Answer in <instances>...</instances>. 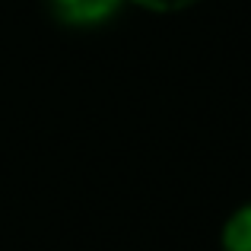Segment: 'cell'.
Masks as SVG:
<instances>
[{
	"instance_id": "6da1fadb",
	"label": "cell",
	"mask_w": 251,
	"mask_h": 251,
	"mask_svg": "<svg viewBox=\"0 0 251 251\" xmlns=\"http://www.w3.org/2000/svg\"><path fill=\"white\" fill-rule=\"evenodd\" d=\"M121 3L124 0H51V13H54L64 25L92 29V25L108 23Z\"/></svg>"
},
{
	"instance_id": "7a4b0ae2",
	"label": "cell",
	"mask_w": 251,
	"mask_h": 251,
	"mask_svg": "<svg viewBox=\"0 0 251 251\" xmlns=\"http://www.w3.org/2000/svg\"><path fill=\"white\" fill-rule=\"evenodd\" d=\"M220 248L223 251H251V201L235 207L226 216L220 232Z\"/></svg>"
},
{
	"instance_id": "3957f363",
	"label": "cell",
	"mask_w": 251,
	"mask_h": 251,
	"mask_svg": "<svg viewBox=\"0 0 251 251\" xmlns=\"http://www.w3.org/2000/svg\"><path fill=\"white\" fill-rule=\"evenodd\" d=\"M130 3L143 6L150 13H181V10H191L194 3H201V0H130Z\"/></svg>"
}]
</instances>
